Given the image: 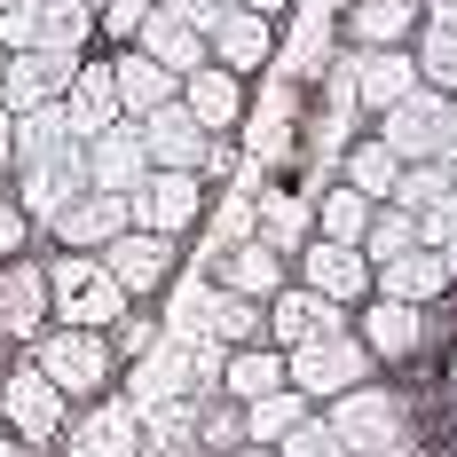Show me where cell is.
I'll use <instances>...</instances> for the list:
<instances>
[{
	"mask_svg": "<svg viewBox=\"0 0 457 457\" xmlns=\"http://www.w3.org/2000/svg\"><path fill=\"white\" fill-rule=\"evenodd\" d=\"M158 8H166V16H182V24H197V32H213L237 0H158Z\"/></svg>",
	"mask_w": 457,
	"mask_h": 457,
	"instance_id": "cell-42",
	"label": "cell"
},
{
	"mask_svg": "<svg viewBox=\"0 0 457 457\" xmlns=\"http://www.w3.org/2000/svg\"><path fill=\"white\" fill-rule=\"evenodd\" d=\"M197 213H205V174H166V166H150V182L135 189V228L166 237V245L189 237Z\"/></svg>",
	"mask_w": 457,
	"mask_h": 457,
	"instance_id": "cell-9",
	"label": "cell"
},
{
	"mask_svg": "<svg viewBox=\"0 0 457 457\" xmlns=\"http://www.w3.org/2000/svg\"><path fill=\"white\" fill-rule=\"evenodd\" d=\"M32 8H40V47L87 55V40H95V8L87 0H32Z\"/></svg>",
	"mask_w": 457,
	"mask_h": 457,
	"instance_id": "cell-35",
	"label": "cell"
},
{
	"mask_svg": "<svg viewBox=\"0 0 457 457\" xmlns=\"http://www.w3.org/2000/svg\"><path fill=\"white\" fill-rule=\"evenodd\" d=\"M450 284H457L450 261H442V253H426V245L403 253V261H386V269H370V292H378V300H403V308H434Z\"/></svg>",
	"mask_w": 457,
	"mask_h": 457,
	"instance_id": "cell-22",
	"label": "cell"
},
{
	"mask_svg": "<svg viewBox=\"0 0 457 457\" xmlns=\"http://www.w3.org/2000/svg\"><path fill=\"white\" fill-rule=\"evenodd\" d=\"M442 197H457V166L418 158V166H403V174H395V197H386V205H403V213H434Z\"/></svg>",
	"mask_w": 457,
	"mask_h": 457,
	"instance_id": "cell-33",
	"label": "cell"
},
{
	"mask_svg": "<svg viewBox=\"0 0 457 457\" xmlns=\"http://www.w3.org/2000/svg\"><path fill=\"white\" fill-rule=\"evenodd\" d=\"M370 213H378V205H370L363 189L331 182V189H323V197H316V237H331V245H363Z\"/></svg>",
	"mask_w": 457,
	"mask_h": 457,
	"instance_id": "cell-31",
	"label": "cell"
},
{
	"mask_svg": "<svg viewBox=\"0 0 457 457\" xmlns=\"http://www.w3.org/2000/svg\"><path fill=\"white\" fill-rule=\"evenodd\" d=\"M0 79H8V47H0Z\"/></svg>",
	"mask_w": 457,
	"mask_h": 457,
	"instance_id": "cell-52",
	"label": "cell"
},
{
	"mask_svg": "<svg viewBox=\"0 0 457 457\" xmlns=\"http://www.w3.org/2000/svg\"><path fill=\"white\" fill-rule=\"evenodd\" d=\"M237 8H253V16H276V8H292V0H237Z\"/></svg>",
	"mask_w": 457,
	"mask_h": 457,
	"instance_id": "cell-47",
	"label": "cell"
},
{
	"mask_svg": "<svg viewBox=\"0 0 457 457\" xmlns=\"http://www.w3.org/2000/svg\"><path fill=\"white\" fill-rule=\"evenodd\" d=\"M150 182V158H142V135L135 119H119V127H103L87 142V189H111V197H135Z\"/></svg>",
	"mask_w": 457,
	"mask_h": 457,
	"instance_id": "cell-19",
	"label": "cell"
},
{
	"mask_svg": "<svg viewBox=\"0 0 457 457\" xmlns=\"http://www.w3.org/2000/svg\"><path fill=\"white\" fill-rule=\"evenodd\" d=\"M253 237H261L269 253H284V261H292V253H300V245L316 237V197L269 189V197H261V221H253Z\"/></svg>",
	"mask_w": 457,
	"mask_h": 457,
	"instance_id": "cell-26",
	"label": "cell"
},
{
	"mask_svg": "<svg viewBox=\"0 0 457 457\" xmlns=\"http://www.w3.org/2000/svg\"><path fill=\"white\" fill-rule=\"evenodd\" d=\"M323 426L339 434V450L347 457H370V450H395V442H411V403L395 395V386H347V395H331L323 403Z\"/></svg>",
	"mask_w": 457,
	"mask_h": 457,
	"instance_id": "cell-1",
	"label": "cell"
},
{
	"mask_svg": "<svg viewBox=\"0 0 457 457\" xmlns=\"http://www.w3.org/2000/svg\"><path fill=\"white\" fill-rule=\"evenodd\" d=\"M308 411H316L308 395L276 386V395H261V403H245V442H253V450H276V442H284V434H292Z\"/></svg>",
	"mask_w": 457,
	"mask_h": 457,
	"instance_id": "cell-30",
	"label": "cell"
},
{
	"mask_svg": "<svg viewBox=\"0 0 457 457\" xmlns=\"http://www.w3.org/2000/svg\"><path fill=\"white\" fill-rule=\"evenodd\" d=\"M418 87H442V95H457V32H418Z\"/></svg>",
	"mask_w": 457,
	"mask_h": 457,
	"instance_id": "cell-36",
	"label": "cell"
},
{
	"mask_svg": "<svg viewBox=\"0 0 457 457\" xmlns=\"http://www.w3.org/2000/svg\"><path fill=\"white\" fill-rule=\"evenodd\" d=\"M0 457H24V450H0Z\"/></svg>",
	"mask_w": 457,
	"mask_h": 457,
	"instance_id": "cell-53",
	"label": "cell"
},
{
	"mask_svg": "<svg viewBox=\"0 0 457 457\" xmlns=\"http://www.w3.org/2000/svg\"><path fill=\"white\" fill-rule=\"evenodd\" d=\"M205 47H213V63H221V71H237V79H245V71H261V63H269L276 24H269V16H253V8H228L221 24L205 32Z\"/></svg>",
	"mask_w": 457,
	"mask_h": 457,
	"instance_id": "cell-24",
	"label": "cell"
},
{
	"mask_svg": "<svg viewBox=\"0 0 457 457\" xmlns=\"http://www.w3.org/2000/svg\"><path fill=\"white\" fill-rule=\"evenodd\" d=\"M339 331H355L347 323V308H331V300H316L308 284H284L269 300V347H308V339H339Z\"/></svg>",
	"mask_w": 457,
	"mask_h": 457,
	"instance_id": "cell-15",
	"label": "cell"
},
{
	"mask_svg": "<svg viewBox=\"0 0 457 457\" xmlns=\"http://www.w3.org/2000/svg\"><path fill=\"white\" fill-rule=\"evenodd\" d=\"M135 47L158 63V71H174V79H189V71H205V63H213L205 32H197V24H182V16H166V8H150V16H142Z\"/></svg>",
	"mask_w": 457,
	"mask_h": 457,
	"instance_id": "cell-21",
	"label": "cell"
},
{
	"mask_svg": "<svg viewBox=\"0 0 457 457\" xmlns=\"http://www.w3.org/2000/svg\"><path fill=\"white\" fill-rule=\"evenodd\" d=\"M95 261H103V276H111L127 300H150V292L174 276V245H166V237H150V228H119Z\"/></svg>",
	"mask_w": 457,
	"mask_h": 457,
	"instance_id": "cell-13",
	"label": "cell"
},
{
	"mask_svg": "<svg viewBox=\"0 0 457 457\" xmlns=\"http://www.w3.org/2000/svg\"><path fill=\"white\" fill-rule=\"evenodd\" d=\"M284 386V347H228V363H221V395L245 411V403H261V395H276Z\"/></svg>",
	"mask_w": 457,
	"mask_h": 457,
	"instance_id": "cell-27",
	"label": "cell"
},
{
	"mask_svg": "<svg viewBox=\"0 0 457 457\" xmlns=\"http://www.w3.org/2000/svg\"><path fill=\"white\" fill-rule=\"evenodd\" d=\"M87 8H103V0H87Z\"/></svg>",
	"mask_w": 457,
	"mask_h": 457,
	"instance_id": "cell-54",
	"label": "cell"
},
{
	"mask_svg": "<svg viewBox=\"0 0 457 457\" xmlns=\"http://www.w3.org/2000/svg\"><path fill=\"white\" fill-rule=\"evenodd\" d=\"M63 127L79 142H95L103 127H119V87H111V55L95 63L79 55V71H71V87H63Z\"/></svg>",
	"mask_w": 457,
	"mask_h": 457,
	"instance_id": "cell-20",
	"label": "cell"
},
{
	"mask_svg": "<svg viewBox=\"0 0 457 457\" xmlns=\"http://www.w3.org/2000/svg\"><path fill=\"white\" fill-rule=\"evenodd\" d=\"M450 395H457V347H450Z\"/></svg>",
	"mask_w": 457,
	"mask_h": 457,
	"instance_id": "cell-51",
	"label": "cell"
},
{
	"mask_svg": "<svg viewBox=\"0 0 457 457\" xmlns=\"http://www.w3.org/2000/svg\"><path fill=\"white\" fill-rule=\"evenodd\" d=\"M292 261H300V284H308L316 300H331V308H363V300H370V261H363V245L308 237Z\"/></svg>",
	"mask_w": 457,
	"mask_h": 457,
	"instance_id": "cell-8",
	"label": "cell"
},
{
	"mask_svg": "<svg viewBox=\"0 0 457 457\" xmlns=\"http://www.w3.org/2000/svg\"><path fill=\"white\" fill-rule=\"evenodd\" d=\"M0 418H8V434H16L24 450H47V442L63 434L71 403L47 386V370H40V363H16L8 378H0Z\"/></svg>",
	"mask_w": 457,
	"mask_h": 457,
	"instance_id": "cell-7",
	"label": "cell"
},
{
	"mask_svg": "<svg viewBox=\"0 0 457 457\" xmlns=\"http://www.w3.org/2000/svg\"><path fill=\"white\" fill-rule=\"evenodd\" d=\"M442 166H457V95H450V111H442Z\"/></svg>",
	"mask_w": 457,
	"mask_h": 457,
	"instance_id": "cell-45",
	"label": "cell"
},
{
	"mask_svg": "<svg viewBox=\"0 0 457 457\" xmlns=\"http://www.w3.org/2000/svg\"><path fill=\"white\" fill-rule=\"evenodd\" d=\"M135 135H142V158H150V166H166V174H221V166H228V142L205 135V127L189 119L182 95H174V103H158L150 119H135Z\"/></svg>",
	"mask_w": 457,
	"mask_h": 457,
	"instance_id": "cell-4",
	"label": "cell"
},
{
	"mask_svg": "<svg viewBox=\"0 0 457 457\" xmlns=\"http://www.w3.org/2000/svg\"><path fill=\"white\" fill-rule=\"evenodd\" d=\"M71 71H79V55H71V47H32V55H8L0 111H8V119H24V111H40V103H63Z\"/></svg>",
	"mask_w": 457,
	"mask_h": 457,
	"instance_id": "cell-12",
	"label": "cell"
},
{
	"mask_svg": "<svg viewBox=\"0 0 457 457\" xmlns=\"http://www.w3.org/2000/svg\"><path fill=\"white\" fill-rule=\"evenodd\" d=\"M142 347H150V316H135V308H127V316H119V331H111V355H142Z\"/></svg>",
	"mask_w": 457,
	"mask_h": 457,
	"instance_id": "cell-43",
	"label": "cell"
},
{
	"mask_svg": "<svg viewBox=\"0 0 457 457\" xmlns=\"http://www.w3.org/2000/svg\"><path fill=\"white\" fill-rule=\"evenodd\" d=\"M150 8H158V0H103V8H95V32H103L111 47H135V32H142Z\"/></svg>",
	"mask_w": 457,
	"mask_h": 457,
	"instance_id": "cell-37",
	"label": "cell"
},
{
	"mask_svg": "<svg viewBox=\"0 0 457 457\" xmlns=\"http://www.w3.org/2000/svg\"><path fill=\"white\" fill-rule=\"evenodd\" d=\"M403 253H418V213H403V205H378L363 228V261L370 269H386V261H403Z\"/></svg>",
	"mask_w": 457,
	"mask_h": 457,
	"instance_id": "cell-34",
	"label": "cell"
},
{
	"mask_svg": "<svg viewBox=\"0 0 457 457\" xmlns=\"http://www.w3.org/2000/svg\"><path fill=\"white\" fill-rule=\"evenodd\" d=\"M47 323H55V308H47V269L40 261H0V339H40Z\"/></svg>",
	"mask_w": 457,
	"mask_h": 457,
	"instance_id": "cell-16",
	"label": "cell"
},
{
	"mask_svg": "<svg viewBox=\"0 0 457 457\" xmlns=\"http://www.w3.org/2000/svg\"><path fill=\"white\" fill-rule=\"evenodd\" d=\"M111 87H119V119H150L158 103H174V95H182V79H174V71H158L142 47H119V55H111Z\"/></svg>",
	"mask_w": 457,
	"mask_h": 457,
	"instance_id": "cell-23",
	"label": "cell"
},
{
	"mask_svg": "<svg viewBox=\"0 0 457 457\" xmlns=\"http://www.w3.org/2000/svg\"><path fill=\"white\" fill-rule=\"evenodd\" d=\"M205 323H213L221 347H261V339H269V308H261V300H237V292H213V300H205Z\"/></svg>",
	"mask_w": 457,
	"mask_h": 457,
	"instance_id": "cell-32",
	"label": "cell"
},
{
	"mask_svg": "<svg viewBox=\"0 0 457 457\" xmlns=\"http://www.w3.org/2000/svg\"><path fill=\"white\" fill-rule=\"evenodd\" d=\"M284 284H292V269H284V253H269L261 237H245V245H221V261H213V292L261 300V308H269Z\"/></svg>",
	"mask_w": 457,
	"mask_h": 457,
	"instance_id": "cell-18",
	"label": "cell"
},
{
	"mask_svg": "<svg viewBox=\"0 0 457 457\" xmlns=\"http://www.w3.org/2000/svg\"><path fill=\"white\" fill-rule=\"evenodd\" d=\"M363 378H378V363H370V347L355 339V331H339V339H308V347H292L284 355V386L292 395H308V403H331V395H347V386H363Z\"/></svg>",
	"mask_w": 457,
	"mask_h": 457,
	"instance_id": "cell-5",
	"label": "cell"
},
{
	"mask_svg": "<svg viewBox=\"0 0 457 457\" xmlns=\"http://www.w3.org/2000/svg\"><path fill=\"white\" fill-rule=\"evenodd\" d=\"M221 457H276V450H253V442H237V450H221Z\"/></svg>",
	"mask_w": 457,
	"mask_h": 457,
	"instance_id": "cell-50",
	"label": "cell"
},
{
	"mask_svg": "<svg viewBox=\"0 0 457 457\" xmlns=\"http://www.w3.org/2000/svg\"><path fill=\"white\" fill-rule=\"evenodd\" d=\"M418 24V0H355L347 8V40L355 47H403Z\"/></svg>",
	"mask_w": 457,
	"mask_h": 457,
	"instance_id": "cell-28",
	"label": "cell"
},
{
	"mask_svg": "<svg viewBox=\"0 0 457 457\" xmlns=\"http://www.w3.org/2000/svg\"><path fill=\"white\" fill-rule=\"evenodd\" d=\"M47 269V308H55V323H79V331H103V323H119L135 300L103 276V261L95 253H55V261H40Z\"/></svg>",
	"mask_w": 457,
	"mask_h": 457,
	"instance_id": "cell-3",
	"label": "cell"
},
{
	"mask_svg": "<svg viewBox=\"0 0 457 457\" xmlns=\"http://www.w3.org/2000/svg\"><path fill=\"white\" fill-rule=\"evenodd\" d=\"M8 166H16V119L0 111V174H8Z\"/></svg>",
	"mask_w": 457,
	"mask_h": 457,
	"instance_id": "cell-46",
	"label": "cell"
},
{
	"mask_svg": "<svg viewBox=\"0 0 457 457\" xmlns=\"http://www.w3.org/2000/svg\"><path fill=\"white\" fill-rule=\"evenodd\" d=\"M24 245H32V221H24V205H16V197H0V261H16Z\"/></svg>",
	"mask_w": 457,
	"mask_h": 457,
	"instance_id": "cell-41",
	"label": "cell"
},
{
	"mask_svg": "<svg viewBox=\"0 0 457 457\" xmlns=\"http://www.w3.org/2000/svg\"><path fill=\"white\" fill-rule=\"evenodd\" d=\"M370 457H418V442H395V450H370Z\"/></svg>",
	"mask_w": 457,
	"mask_h": 457,
	"instance_id": "cell-49",
	"label": "cell"
},
{
	"mask_svg": "<svg viewBox=\"0 0 457 457\" xmlns=\"http://www.w3.org/2000/svg\"><path fill=\"white\" fill-rule=\"evenodd\" d=\"M71 197H87V142H55L40 158H24L16 166V205H24V221H55Z\"/></svg>",
	"mask_w": 457,
	"mask_h": 457,
	"instance_id": "cell-6",
	"label": "cell"
},
{
	"mask_svg": "<svg viewBox=\"0 0 457 457\" xmlns=\"http://www.w3.org/2000/svg\"><path fill=\"white\" fill-rule=\"evenodd\" d=\"M395 174H403V158H395V150H386L378 135L347 142V158H339V182H347V189H363L370 205H386V197H395Z\"/></svg>",
	"mask_w": 457,
	"mask_h": 457,
	"instance_id": "cell-29",
	"label": "cell"
},
{
	"mask_svg": "<svg viewBox=\"0 0 457 457\" xmlns=\"http://www.w3.org/2000/svg\"><path fill=\"white\" fill-rule=\"evenodd\" d=\"M119 228H135V197H111V189H87V197H71L47 237H55V253H103Z\"/></svg>",
	"mask_w": 457,
	"mask_h": 457,
	"instance_id": "cell-14",
	"label": "cell"
},
{
	"mask_svg": "<svg viewBox=\"0 0 457 457\" xmlns=\"http://www.w3.org/2000/svg\"><path fill=\"white\" fill-rule=\"evenodd\" d=\"M418 16H426L434 32H457V0H418Z\"/></svg>",
	"mask_w": 457,
	"mask_h": 457,
	"instance_id": "cell-44",
	"label": "cell"
},
{
	"mask_svg": "<svg viewBox=\"0 0 457 457\" xmlns=\"http://www.w3.org/2000/svg\"><path fill=\"white\" fill-rule=\"evenodd\" d=\"M79 457H127V418H103L79 434Z\"/></svg>",
	"mask_w": 457,
	"mask_h": 457,
	"instance_id": "cell-40",
	"label": "cell"
},
{
	"mask_svg": "<svg viewBox=\"0 0 457 457\" xmlns=\"http://www.w3.org/2000/svg\"><path fill=\"white\" fill-rule=\"evenodd\" d=\"M197 434H205V450H237V442H245V411H237V403H213V411L197 418Z\"/></svg>",
	"mask_w": 457,
	"mask_h": 457,
	"instance_id": "cell-39",
	"label": "cell"
},
{
	"mask_svg": "<svg viewBox=\"0 0 457 457\" xmlns=\"http://www.w3.org/2000/svg\"><path fill=\"white\" fill-rule=\"evenodd\" d=\"M434 253H442V261H450V276H457V228L442 237V245H434Z\"/></svg>",
	"mask_w": 457,
	"mask_h": 457,
	"instance_id": "cell-48",
	"label": "cell"
},
{
	"mask_svg": "<svg viewBox=\"0 0 457 457\" xmlns=\"http://www.w3.org/2000/svg\"><path fill=\"white\" fill-rule=\"evenodd\" d=\"M355 339L370 347V363H411L434 339V308H403V300H378L370 292L363 316H355Z\"/></svg>",
	"mask_w": 457,
	"mask_h": 457,
	"instance_id": "cell-10",
	"label": "cell"
},
{
	"mask_svg": "<svg viewBox=\"0 0 457 457\" xmlns=\"http://www.w3.org/2000/svg\"><path fill=\"white\" fill-rule=\"evenodd\" d=\"M32 363L47 370V386H55L63 403H87V395H103V386H111L119 355H111V331L55 323V331H40V339H32Z\"/></svg>",
	"mask_w": 457,
	"mask_h": 457,
	"instance_id": "cell-2",
	"label": "cell"
},
{
	"mask_svg": "<svg viewBox=\"0 0 457 457\" xmlns=\"http://www.w3.org/2000/svg\"><path fill=\"white\" fill-rule=\"evenodd\" d=\"M276 457H347V450H339V434L323 426V411H308L284 442H276Z\"/></svg>",
	"mask_w": 457,
	"mask_h": 457,
	"instance_id": "cell-38",
	"label": "cell"
},
{
	"mask_svg": "<svg viewBox=\"0 0 457 457\" xmlns=\"http://www.w3.org/2000/svg\"><path fill=\"white\" fill-rule=\"evenodd\" d=\"M442 111H450V95H442V87H411L395 111H378V142H386L403 166L442 158Z\"/></svg>",
	"mask_w": 457,
	"mask_h": 457,
	"instance_id": "cell-11",
	"label": "cell"
},
{
	"mask_svg": "<svg viewBox=\"0 0 457 457\" xmlns=\"http://www.w3.org/2000/svg\"><path fill=\"white\" fill-rule=\"evenodd\" d=\"M347 87H355V103L378 119V111H395V103L418 87V55L411 47H355V55H347Z\"/></svg>",
	"mask_w": 457,
	"mask_h": 457,
	"instance_id": "cell-17",
	"label": "cell"
},
{
	"mask_svg": "<svg viewBox=\"0 0 457 457\" xmlns=\"http://www.w3.org/2000/svg\"><path fill=\"white\" fill-rule=\"evenodd\" d=\"M182 111L205 127V135H228V127L245 119V79L221 71V63H205V71H189V79H182Z\"/></svg>",
	"mask_w": 457,
	"mask_h": 457,
	"instance_id": "cell-25",
	"label": "cell"
}]
</instances>
